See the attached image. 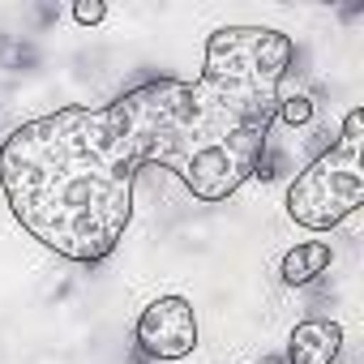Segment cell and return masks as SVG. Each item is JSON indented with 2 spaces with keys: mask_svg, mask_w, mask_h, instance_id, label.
Returning a JSON list of instances; mask_svg holds the SVG:
<instances>
[{
  "mask_svg": "<svg viewBox=\"0 0 364 364\" xmlns=\"http://www.w3.org/2000/svg\"><path fill=\"white\" fill-rule=\"evenodd\" d=\"M330 262H334L330 245H326V240H309V245H296V249L283 253V262H279V279H283L287 287H313V283L326 279Z\"/></svg>",
  "mask_w": 364,
  "mask_h": 364,
  "instance_id": "5b68a950",
  "label": "cell"
},
{
  "mask_svg": "<svg viewBox=\"0 0 364 364\" xmlns=\"http://www.w3.org/2000/svg\"><path fill=\"white\" fill-rule=\"evenodd\" d=\"M343 351V326L330 317H304L287 338L291 364H334Z\"/></svg>",
  "mask_w": 364,
  "mask_h": 364,
  "instance_id": "277c9868",
  "label": "cell"
},
{
  "mask_svg": "<svg viewBox=\"0 0 364 364\" xmlns=\"http://www.w3.org/2000/svg\"><path fill=\"white\" fill-rule=\"evenodd\" d=\"M133 338H137V351L146 360H185L198 351V317H193V304L185 296H159L150 300L141 313H137V326H133Z\"/></svg>",
  "mask_w": 364,
  "mask_h": 364,
  "instance_id": "3957f363",
  "label": "cell"
},
{
  "mask_svg": "<svg viewBox=\"0 0 364 364\" xmlns=\"http://www.w3.org/2000/svg\"><path fill=\"white\" fill-rule=\"evenodd\" d=\"M43 65V52L31 35H14V48L5 52V60H0V69L5 73H35Z\"/></svg>",
  "mask_w": 364,
  "mask_h": 364,
  "instance_id": "8992f818",
  "label": "cell"
},
{
  "mask_svg": "<svg viewBox=\"0 0 364 364\" xmlns=\"http://www.w3.org/2000/svg\"><path fill=\"white\" fill-rule=\"evenodd\" d=\"M73 18H77L82 26H99V22L107 18V5H103V0H77V5H73Z\"/></svg>",
  "mask_w": 364,
  "mask_h": 364,
  "instance_id": "ba28073f",
  "label": "cell"
},
{
  "mask_svg": "<svg viewBox=\"0 0 364 364\" xmlns=\"http://www.w3.org/2000/svg\"><path fill=\"white\" fill-rule=\"evenodd\" d=\"M257 364H270V360H257Z\"/></svg>",
  "mask_w": 364,
  "mask_h": 364,
  "instance_id": "8fae6325",
  "label": "cell"
},
{
  "mask_svg": "<svg viewBox=\"0 0 364 364\" xmlns=\"http://www.w3.org/2000/svg\"><path fill=\"white\" fill-rule=\"evenodd\" d=\"M313 116H317V103H313L309 95H287V90H283L274 120H283L287 129H304V124H313Z\"/></svg>",
  "mask_w": 364,
  "mask_h": 364,
  "instance_id": "52a82bcc",
  "label": "cell"
},
{
  "mask_svg": "<svg viewBox=\"0 0 364 364\" xmlns=\"http://www.w3.org/2000/svg\"><path fill=\"white\" fill-rule=\"evenodd\" d=\"M60 22V5H35L31 9V26H35V35H43L48 26H56Z\"/></svg>",
  "mask_w": 364,
  "mask_h": 364,
  "instance_id": "9c48e42d",
  "label": "cell"
},
{
  "mask_svg": "<svg viewBox=\"0 0 364 364\" xmlns=\"http://www.w3.org/2000/svg\"><path fill=\"white\" fill-rule=\"evenodd\" d=\"M296 43L266 26L206 39L198 82L159 77L99 107H60L0 141V189L52 253L95 266L129 228L137 167H163L198 202H228L270 141Z\"/></svg>",
  "mask_w": 364,
  "mask_h": 364,
  "instance_id": "6da1fadb",
  "label": "cell"
},
{
  "mask_svg": "<svg viewBox=\"0 0 364 364\" xmlns=\"http://www.w3.org/2000/svg\"><path fill=\"white\" fill-rule=\"evenodd\" d=\"M364 107H351L338 141H330L287 189V215L309 232H330L360 210L364 198Z\"/></svg>",
  "mask_w": 364,
  "mask_h": 364,
  "instance_id": "7a4b0ae2",
  "label": "cell"
},
{
  "mask_svg": "<svg viewBox=\"0 0 364 364\" xmlns=\"http://www.w3.org/2000/svg\"><path fill=\"white\" fill-rule=\"evenodd\" d=\"M14 48V35H5V31H0V60H5V52Z\"/></svg>",
  "mask_w": 364,
  "mask_h": 364,
  "instance_id": "30bf717a",
  "label": "cell"
}]
</instances>
